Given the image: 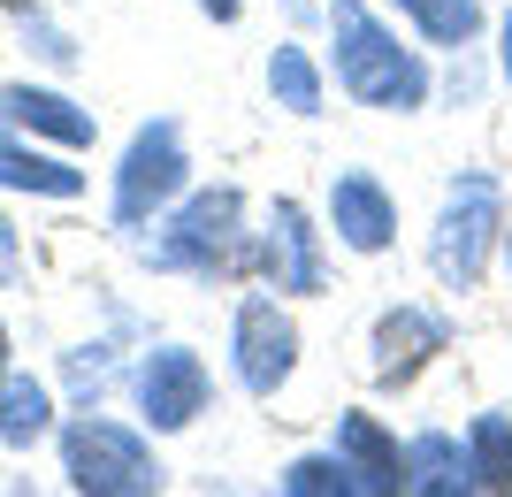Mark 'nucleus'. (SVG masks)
<instances>
[{
    "mask_svg": "<svg viewBox=\"0 0 512 497\" xmlns=\"http://www.w3.org/2000/svg\"><path fill=\"white\" fill-rule=\"evenodd\" d=\"M329 39H337V85L352 92L360 108L406 115V108L428 100V62L413 46H398V31H383L360 0H337V8H329Z\"/></svg>",
    "mask_w": 512,
    "mask_h": 497,
    "instance_id": "nucleus-1",
    "label": "nucleus"
},
{
    "mask_svg": "<svg viewBox=\"0 0 512 497\" xmlns=\"http://www.w3.org/2000/svg\"><path fill=\"white\" fill-rule=\"evenodd\" d=\"M62 467H69V482L92 490V497L161 490V459H153L130 429H115V421H69L62 429Z\"/></svg>",
    "mask_w": 512,
    "mask_h": 497,
    "instance_id": "nucleus-2",
    "label": "nucleus"
},
{
    "mask_svg": "<svg viewBox=\"0 0 512 497\" xmlns=\"http://www.w3.org/2000/svg\"><path fill=\"white\" fill-rule=\"evenodd\" d=\"M497 230H505V199H497L490 176H459L444 199V215H436V245H428V260H436V276L451 283V291H474L482 283V260H490Z\"/></svg>",
    "mask_w": 512,
    "mask_h": 497,
    "instance_id": "nucleus-3",
    "label": "nucleus"
},
{
    "mask_svg": "<svg viewBox=\"0 0 512 497\" xmlns=\"http://www.w3.org/2000/svg\"><path fill=\"white\" fill-rule=\"evenodd\" d=\"M237 215H245V199H237L230 184L192 192L169 215V230L146 245V260H161V268H230L237 260Z\"/></svg>",
    "mask_w": 512,
    "mask_h": 497,
    "instance_id": "nucleus-4",
    "label": "nucleus"
},
{
    "mask_svg": "<svg viewBox=\"0 0 512 497\" xmlns=\"http://www.w3.org/2000/svg\"><path fill=\"white\" fill-rule=\"evenodd\" d=\"M184 192V130L176 123H146L123 153V176H115V215L146 222L153 207H169Z\"/></svg>",
    "mask_w": 512,
    "mask_h": 497,
    "instance_id": "nucleus-5",
    "label": "nucleus"
},
{
    "mask_svg": "<svg viewBox=\"0 0 512 497\" xmlns=\"http://www.w3.org/2000/svg\"><path fill=\"white\" fill-rule=\"evenodd\" d=\"M237 383L253 390V398H276L283 383H291V368H299V329H291V314H283L276 299H245L237 306Z\"/></svg>",
    "mask_w": 512,
    "mask_h": 497,
    "instance_id": "nucleus-6",
    "label": "nucleus"
},
{
    "mask_svg": "<svg viewBox=\"0 0 512 497\" xmlns=\"http://www.w3.org/2000/svg\"><path fill=\"white\" fill-rule=\"evenodd\" d=\"M138 406H146L153 429H192L199 413H207V368H199V352H184V345L153 352L146 368H138Z\"/></svg>",
    "mask_w": 512,
    "mask_h": 497,
    "instance_id": "nucleus-7",
    "label": "nucleus"
},
{
    "mask_svg": "<svg viewBox=\"0 0 512 497\" xmlns=\"http://www.w3.org/2000/svg\"><path fill=\"white\" fill-rule=\"evenodd\" d=\"M260 260H268V283H276V291H321V230L306 222L299 199H276Z\"/></svg>",
    "mask_w": 512,
    "mask_h": 497,
    "instance_id": "nucleus-8",
    "label": "nucleus"
},
{
    "mask_svg": "<svg viewBox=\"0 0 512 497\" xmlns=\"http://www.w3.org/2000/svg\"><path fill=\"white\" fill-rule=\"evenodd\" d=\"M329 222H337V238L352 245V253H383L390 238H398V207H390V192L375 184V176H337L329 184Z\"/></svg>",
    "mask_w": 512,
    "mask_h": 497,
    "instance_id": "nucleus-9",
    "label": "nucleus"
},
{
    "mask_svg": "<svg viewBox=\"0 0 512 497\" xmlns=\"http://www.w3.org/2000/svg\"><path fill=\"white\" fill-rule=\"evenodd\" d=\"M451 329L428 314V306H398L375 322V383H413L428 368V352H444Z\"/></svg>",
    "mask_w": 512,
    "mask_h": 497,
    "instance_id": "nucleus-10",
    "label": "nucleus"
},
{
    "mask_svg": "<svg viewBox=\"0 0 512 497\" xmlns=\"http://www.w3.org/2000/svg\"><path fill=\"white\" fill-rule=\"evenodd\" d=\"M0 115L39 138H62V146H92V115L62 92H39V85H0Z\"/></svg>",
    "mask_w": 512,
    "mask_h": 497,
    "instance_id": "nucleus-11",
    "label": "nucleus"
},
{
    "mask_svg": "<svg viewBox=\"0 0 512 497\" xmlns=\"http://www.w3.org/2000/svg\"><path fill=\"white\" fill-rule=\"evenodd\" d=\"M337 452L352 459L360 490H406V452H398L367 413H344V421H337Z\"/></svg>",
    "mask_w": 512,
    "mask_h": 497,
    "instance_id": "nucleus-12",
    "label": "nucleus"
},
{
    "mask_svg": "<svg viewBox=\"0 0 512 497\" xmlns=\"http://www.w3.org/2000/svg\"><path fill=\"white\" fill-rule=\"evenodd\" d=\"M0 184H8V192H39V199H77L85 192V169H69L54 153H31L23 138L0 130Z\"/></svg>",
    "mask_w": 512,
    "mask_h": 497,
    "instance_id": "nucleus-13",
    "label": "nucleus"
},
{
    "mask_svg": "<svg viewBox=\"0 0 512 497\" xmlns=\"http://www.w3.org/2000/svg\"><path fill=\"white\" fill-rule=\"evenodd\" d=\"M406 490H428V497L474 490V452H459L451 436H421V444L406 452Z\"/></svg>",
    "mask_w": 512,
    "mask_h": 497,
    "instance_id": "nucleus-14",
    "label": "nucleus"
},
{
    "mask_svg": "<svg viewBox=\"0 0 512 497\" xmlns=\"http://www.w3.org/2000/svg\"><path fill=\"white\" fill-rule=\"evenodd\" d=\"M54 429V398L31 375H0V444H39Z\"/></svg>",
    "mask_w": 512,
    "mask_h": 497,
    "instance_id": "nucleus-15",
    "label": "nucleus"
},
{
    "mask_svg": "<svg viewBox=\"0 0 512 497\" xmlns=\"http://www.w3.org/2000/svg\"><path fill=\"white\" fill-rule=\"evenodd\" d=\"M268 92H276L291 115H321V69L306 62L299 46H276V54H268Z\"/></svg>",
    "mask_w": 512,
    "mask_h": 497,
    "instance_id": "nucleus-16",
    "label": "nucleus"
},
{
    "mask_svg": "<svg viewBox=\"0 0 512 497\" xmlns=\"http://www.w3.org/2000/svg\"><path fill=\"white\" fill-rule=\"evenodd\" d=\"M467 452H474V490H505L512 497V421H505V413L474 421Z\"/></svg>",
    "mask_w": 512,
    "mask_h": 497,
    "instance_id": "nucleus-17",
    "label": "nucleus"
},
{
    "mask_svg": "<svg viewBox=\"0 0 512 497\" xmlns=\"http://www.w3.org/2000/svg\"><path fill=\"white\" fill-rule=\"evenodd\" d=\"M413 23H421V39L436 46H467L482 31V0H398Z\"/></svg>",
    "mask_w": 512,
    "mask_h": 497,
    "instance_id": "nucleus-18",
    "label": "nucleus"
},
{
    "mask_svg": "<svg viewBox=\"0 0 512 497\" xmlns=\"http://www.w3.org/2000/svg\"><path fill=\"white\" fill-rule=\"evenodd\" d=\"M283 490H291V497H352L360 475H352V459H344V452H314V459H291Z\"/></svg>",
    "mask_w": 512,
    "mask_h": 497,
    "instance_id": "nucleus-19",
    "label": "nucleus"
},
{
    "mask_svg": "<svg viewBox=\"0 0 512 497\" xmlns=\"http://www.w3.org/2000/svg\"><path fill=\"white\" fill-rule=\"evenodd\" d=\"M199 8H207L214 23H237V8H245V0H199Z\"/></svg>",
    "mask_w": 512,
    "mask_h": 497,
    "instance_id": "nucleus-20",
    "label": "nucleus"
},
{
    "mask_svg": "<svg viewBox=\"0 0 512 497\" xmlns=\"http://www.w3.org/2000/svg\"><path fill=\"white\" fill-rule=\"evenodd\" d=\"M497 62H505V85H512V16H505V31H497Z\"/></svg>",
    "mask_w": 512,
    "mask_h": 497,
    "instance_id": "nucleus-21",
    "label": "nucleus"
},
{
    "mask_svg": "<svg viewBox=\"0 0 512 497\" xmlns=\"http://www.w3.org/2000/svg\"><path fill=\"white\" fill-rule=\"evenodd\" d=\"M0 375H8V329H0Z\"/></svg>",
    "mask_w": 512,
    "mask_h": 497,
    "instance_id": "nucleus-22",
    "label": "nucleus"
},
{
    "mask_svg": "<svg viewBox=\"0 0 512 497\" xmlns=\"http://www.w3.org/2000/svg\"><path fill=\"white\" fill-rule=\"evenodd\" d=\"M505 253H512V230H505Z\"/></svg>",
    "mask_w": 512,
    "mask_h": 497,
    "instance_id": "nucleus-23",
    "label": "nucleus"
}]
</instances>
